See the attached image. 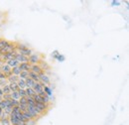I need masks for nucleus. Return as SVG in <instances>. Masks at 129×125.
<instances>
[{
  "mask_svg": "<svg viewBox=\"0 0 129 125\" xmlns=\"http://www.w3.org/2000/svg\"><path fill=\"white\" fill-rule=\"evenodd\" d=\"M38 76H39V78H40V82H42V83H43V84H45V85H48V84H50V82H51L50 77H49V76L46 74V73H45V72L40 73Z\"/></svg>",
  "mask_w": 129,
  "mask_h": 125,
  "instance_id": "obj_1",
  "label": "nucleus"
},
{
  "mask_svg": "<svg viewBox=\"0 0 129 125\" xmlns=\"http://www.w3.org/2000/svg\"><path fill=\"white\" fill-rule=\"evenodd\" d=\"M41 60H42V59L40 58V55H39V54H32L30 57H28V62H29L31 66H32V65H38Z\"/></svg>",
  "mask_w": 129,
  "mask_h": 125,
  "instance_id": "obj_2",
  "label": "nucleus"
},
{
  "mask_svg": "<svg viewBox=\"0 0 129 125\" xmlns=\"http://www.w3.org/2000/svg\"><path fill=\"white\" fill-rule=\"evenodd\" d=\"M43 85H45V84H43L42 82H35L34 85H33V87H32L33 90L35 91V93L39 94V95H41L42 93H44Z\"/></svg>",
  "mask_w": 129,
  "mask_h": 125,
  "instance_id": "obj_3",
  "label": "nucleus"
},
{
  "mask_svg": "<svg viewBox=\"0 0 129 125\" xmlns=\"http://www.w3.org/2000/svg\"><path fill=\"white\" fill-rule=\"evenodd\" d=\"M0 69H1V73H3L6 77H8V76L11 75V68H10L6 62H4Z\"/></svg>",
  "mask_w": 129,
  "mask_h": 125,
  "instance_id": "obj_4",
  "label": "nucleus"
},
{
  "mask_svg": "<svg viewBox=\"0 0 129 125\" xmlns=\"http://www.w3.org/2000/svg\"><path fill=\"white\" fill-rule=\"evenodd\" d=\"M14 59H15L19 64H22V62H28V58L25 57V56H23V55H21V54H19L18 52L16 53V55L14 56Z\"/></svg>",
  "mask_w": 129,
  "mask_h": 125,
  "instance_id": "obj_5",
  "label": "nucleus"
},
{
  "mask_svg": "<svg viewBox=\"0 0 129 125\" xmlns=\"http://www.w3.org/2000/svg\"><path fill=\"white\" fill-rule=\"evenodd\" d=\"M33 51H32V49H30V48H25V49H23V50H21V51H19L18 53L19 54H21V55H23V56H25V57H30L31 55H32L33 53H32Z\"/></svg>",
  "mask_w": 129,
  "mask_h": 125,
  "instance_id": "obj_6",
  "label": "nucleus"
},
{
  "mask_svg": "<svg viewBox=\"0 0 129 125\" xmlns=\"http://www.w3.org/2000/svg\"><path fill=\"white\" fill-rule=\"evenodd\" d=\"M19 69L21 70V72L25 71V72H29L30 69H31V65L29 62H22V64H19Z\"/></svg>",
  "mask_w": 129,
  "mask_h": 125,
  "instance_id": "obj_7",
  "label": "nucleus"
},
{
  "mask_svg": "<svg viewBox=\"0 0 129 125\" xmlns=\"http://www.w3.org/2000/svg\"><path fill=\"white\" fill-rule=\"evenodd\" d=\"M28 78H30L31 79H33L35 82H40V78H39V76L35 73H33L31 71H29L28 73Z\"/></svg>",
  "mask_w": 129,
  "mask_h": 125,
  "instance_id": "obj_8",
  "label": "nucleus"
},
{
  "mask_svg": "<svg viewBox=\"0 0 129 125\" xmlns=\"http://www.w3.org/2000/svg\"><path fill=\"white\" fill-rule=\"evenodd\" d=\"M30 71L33 72V73H35V74H37V75H39L40 73H42V72H43L39 65H32V66H31Z\"/></svg>",
  "mask_w": 129,
  "mask_h": 125,
  "instance_id": "obj_9",
  "label": "nucleus"
},
{
  "mask_svg": "<svg viewBox=\"0 0 129 125\" xmlns=\"http://www.w3.org/2000/svg\"><path fill=\"white\" fill-rule=\"evenodd\" d=\"M5 62H6V64H7V65H8V66L11 68V69H12V68H15V67H18V66H19V62H17V61L15 60V59H14V58H13V59H10V60H8V61H6Z\"/></svg>",
  "mask_w": 129,
  "mask_h": 125,
  "instance_id": "obj_10",
  "label": "nucleus"
},
{
  "mask_svg": "<svg viewBox=\"0 0 129 125\" xmlns=\"http://www.w3.org/2000/svg\"><path fill=\"white\" fill-rule=\"evenodd\" d=\"M7 81H8V83H13V82H15V83H17V81H18V79H19V78L17 77V76H14V75H10V76H8L7 77Z\"/></svg>",
  "mask_w": 129,
  "mask_h": 125,
  "instance_id": "obj_11",
  "label": "nucleus"
},
{
  "mask_svg": "<svg viewBox=\"0 0 129 125\" xmlns=\"http://www.w3.org/2000/svg\"><path fill=\"white\" fill-rule=\"evenodd\" d=\"M43 88H44V92L47 94L49 97H51L53 95V90L49 85H43Z\"/></svg>",
  "mask_w": 129,
  "mask_h": 125,
  "instance_id": "obj_12",
  "label": "nucleus"
},
{
  "mask_svg": "<svg viewBox=\"0 0 129 125\" xmlns=\"http://www.w3.org/2000/svg\"><path fill=\"white\" fill-rule=\"evenodd\" d=\"M8 86H9V88H10L11 92L17 91V90L19 89V86H18V84H17V83H15V82H13V83H8Z\"/></svg>",
  "mask_w": 129,
  "mask_h": 125,
  "instance_id": "obj_13",
  "label": "nucleus"
},
{
  "mask_svg": "<svg viewBox=\"0 0 129 125\" xmlns=\"http://www.w3.org/2000/svg\"><path fill=\"white\" fill-rule=\"evenodd\" d=\"M25 92H26V96H31V97H33L36 94L35 91L33 90V88H31V87H26L25 88Z\"/></svg>",
  "mask_w": 129,
  "mask_h": 125,
  "instance_id": "obj_14",
  "label": "nucleus"
},
{
  "mask_svg": "<svg viewBox=\"0 0 129 125\" xmlns=\"http://www.w3.org/2000/svg\"><path fill=\"white\" fill-rule=\"evenodd\" d=\"M25 83H26V87H31L32 88L34 83H35V81L33 79H31L30 78H27L25 79Z\"/></svg>",
  "mask_w": 129,
  "mask_h": 125,
  "instance_id": "obj_15",
  "label": "nucleus"
},
{
  "mask_svg": "<svg viewBox=\"0 0 129 125\" xmlns=\"http://www.w3.org/2000/svg\"><path fill=\"white\" fill-rule=\"evenodd\" d=\"M17 84H18L19 88H22V89H25L26 88V83H25V80L24 79L19 78L18 81H17Z\"/></svg>",
  "mask_w": 129,
  "mask_h": 125,
  "instance_id": "obj_16",
  "label": "nucleus"
},
{
  "mask_svg": "<svg viewBox=\"0 0 129 125\" xmlns=\"http://www.w3.org/2000/svg\"><path fill=\"white\" fill-rule=\"evenodd\" d=\"M11 74H12V75H14V76H17V77H19V75L21 74V70L19 69V67L12 68V69H11Z\"/></svg>",
  "mask_w": 129,
  "mask_h": 125,
  "instance_id": "obj_17",
  "label": "nucleus"
},
{
  "mask_svg": "<svg viewBox=\"0 0 129 125\" xmlns=\"http://www.w3.org/2000/svg\"><path fill=\"white\" fill-rule=\"evenodd\" d=\"M22 115L27 119V120H30V119H34L32 116V114L28 111V110H26V111H24V112H22Z\"/></svg>",
  "mask_w": 129,
  "mask_h": 125,
  "instance_id": "obj_18",
  "label": "nucleus"
},
{
  "mask_svg": "<svg viewBox=\"0 0 129 125\" xmlns=\"http://www.w3.org/2000/svg\"><path fill=\"white\" fill-rule=\"evenodd\" d=\"M28 73H29V72H25V71H23V72H21V74L19 75V77H18V78L25 80L26 78H28Z\"/></svg>",
  "mask_w": 129,
  "mask_h": 125,
  "instance_id": "obj_19",
  "label": "nucleus"
},
{
  "mask_svg": "<svg viewBox=\"0 0 129 125\" xmlns=\"http://www.w3.org/2000/svg\"><path fill=\"white\" fill-rule=\"evenodd\" d=\"M1 89H2V92H3V94L11 93V90H10V88H9L8 84H7V85H5V86H3V87H1Z\"/></svg>",
  "mask_w": 129,
  "mask_h": 125,
  "instance_id": "obj_20",
  "label": "nucleus"
},
{
  "mask_svg": "<svg viewBox=\"0 0 129 125\" xmlns=\"http://www.w3.org/2000/svg\"><path fill=\"white\" fill-rule=\"evenodd\" d=\"M11 99H14V100H19L20 99V96L17 91H14V92H11Z\"/></svg>",
  "mask_w": 129,
  "mask_h": 125,
  "instance_id": "obj_21",
  "label": "nucleus"
},
{
  "mask_svg": "<svg viewBox=\"0 0 129 125\" xmlns=\"http://www.w3.org/2000/svg\"><path fill=\"white\" fill-rule=\"evenodd\" d=\"M19 104L27 106L28 104H27V99H26V97H20V99H19Z\"/></svg>",
  "mask_w": 129,
  "mask_h": 125,
  "instance_id": "obj_22",
  "label": "nucleus"
},
{
  "mask_svg": "<svg viewBox=\"0 0 129 125\" xmlns=\"http://www.w3.org/2000/svg\"><path fill=\"white\" fill-rule=\"evenodd\" d=\"M17 92L19 94L20 97H26V92H25V89H22V88H19L17 90Z\"/></svg>",
  "mask_w": 129,
  "mask_h": 125,
  "instance_id": "obj_23",
  "label": "nucleus"
},
{
  "mask_svg": "<svg viewBox=\"0 0 129 125\" xmlns=\"http://www.w3.org/2000/svg\"><path fill=\"white\" fill-rule=\"evenodd\" d=\"M8 84V81H7V78H2L0 79V87H3L5 85Z\"/></svg>",
  "mask_w": 129,
  "mask_h": 125,
  "instance_id": "obj_24",
  "label": "nucleus"
},
{
  "mask_svg": "<svg viewBox=\"0 0 129 125\" xmlns=\"http://www.w3.org/2000/svg\"><path fill=\"white\" fill-rule=\"evenodd\" d=\"M8 42H9V41H7V40H5V39H3V38H0V49L4 47Z\"/></svg>",
  "mask_w": 129,
  "mask_h": 125,
  "instance_id": "obj_25",
  "label": "nucleus"
},
{
  "mask_svg": "<svg viewBox=\"0 0 129 125\" xmlns=\"http://www.w3.org/2000/svg\"><path fill=\"white\" fill-rule=\"evenodd\" d=\"M0 123H1V125H11V124H10L9 119H8V117H7V118H5V119L0 120Z\"/></svg>",
  "mask_w": 129,
  "mask_h": 125,
  "instance_id": "obj_26",
  "label": "nucleus"
},
{
  "mask_svg": "<svg viewBox=\"0 0 129 125\" xmlns=\"http://www.w3.org/2000/svg\"><path fill=\"white\" fill-rule=\"evenodd\" d=\"M58 62H64V60H66V57H64V55H62V54H60L59 56H58V58L56 59Z\"/></svg>",
  "mask_w": 129,
  "mask_h": 125,
  "instance_id": "obj_27",
  "label": "nucleus"
},
{
  "mask_svg": "<svg viewBox=\"0 0 129 125\" xmlns=\"http://www.w3.org/2000/svg\"><path fill=\"white\" fill-rule=\"evenodd\" d=\"M12 108H13V107H6L3 111H4V113H5L7 116H9V115L11 114V112H12Z\"/></svg>",
  "mask_w": 129,
  "mask_h": 125,
  "instance_id": "obj_28",
  "label": "nucleus"
},
{
  "mask_svg": "<svg viewBox=\"0 0 129 125\" xmlns=\"http://www.w3.org/2000/svg\"><path fill=\"white\" fill-rule=\"evenodd\" d=\"M7 107V103H6V100H3L2 99V101L0 102V108L2 110H4L5 108Z\"/></svg>",
  "mask_w": 129,
  "mask_h": 125,
  "instance_id": "obj_29",
  "label": "nucleus"
},
{
  "mask_svg": "<svg viewBox=\"0 0 129 125\" xmlns=\"http://www.w3.org/2000/svg\"><path fill=\"white\" fill-rule=\"evenodd\" d=\"M37 119H30V120H28L27 122H26V125H36L37 124Z\"/></svg>",
  "mask_w": 129,
  "mask_h": 125,
  "instance_id": "obj_30",
  "label": "nucleus"
},
{
  "mask_svg": "<svg viewBox=\"0 0 129 125\" xmlns=\"http://www.w3.org/2000/svg\"><path fill=\"white\" fill-rule=\"evenodd\" d=\"M2 99L3 100H9L11 99V93H5L2 95Z\"/></svg>",
  "mask_w": 129,
  "mask_h": 125,
  "instance_id": "obj_31",
  "label": "nucleus"
},
{
  "mask_svg": "<svg viewBox=\"0 0 129 125\" xmlns=\"http://www.w3.org/2000/svg\"><path fill=\"white\" fill-rule=\"evenodd\" d=\"M59 55H60L59 51H57V50H56V51H54V52H53V54H52V57H53V59H55V60H56V59L58 58V56H59Z\"/></svg>",
  "mask_w": 129,
  "mask_h": 125,
  "instance_id": "obj_32",
  "label": "nucleus"
},
{
  "mask_svg": "<svg viewBox=\"0 0 129 125\" xmlns=\"http://www.w3.org/2000/svg\"><path fill=\"white\" fill-rule=\"evenodd\" d=\"M11 102H12V104H13V107H14V106H19V100L11 99Z\"/></svg>",
  "mask_w": 129,
  "mask_h": 125,
  "instance_id": "obj_33",
  "label": "nucleus"
},
{
  "mask_svg": "<svg viewBox=\"0 0 129 125\" xmlns=\"http://www.w3.org/2000/svg\"><path fill=\"white\" fill-rule=\"evenodd\" d=\"M119 5H120V2L119 1H115L114 0V1L111 2V6H119Z\"/></svg>",
  "mask_w": 129,
  "mask_h": 125,
  "instance_id": "obj_34",
  "label": "nucleus"
},
{
  "mask_svg": "<svg viewBox=\"0 0 129 125\" xmlns=\"http://www.w3.org/2000/svg\"><path fill=\"white\" fill-rule=\"evenodd\" d=\"M7 78V77H6L3 73H1V72H0V79H2V78Z\"/></svg>",
  "mask_w": 129,
  "mask_h": 125,
  "instance_id": "obj_35",
  "label": "nucleus"
},
{
  "mask_svg": "<svg viewBox=\"0 0 129 125\" xmlns=\"http://www.w3.org/2000/svg\"><path fill=\"white\" fill-rule=\"evenodd\" d=\"M17 125H26V122H22V121H19Z\"/></svg>",
  "mask_w": 129,
  "mask_h": 125,
  "instance_id": "obj_36",
  "label": "nucleus"
},
{
  "mask_svg": "<svg viewBox=\"0 0 129 125\" xmlns=\"http://www.w3.org/2000/svg\"><path fill=\"white\" fill-rule=\"evenodd\" d=\"M4 62H3V61H2V60H0V68H1V67H2V65H3V64H4Z\"/></svg>",
  "mask_w": 129,
  "mask_h": 125,
  "instance_id": "obj_37",
  "label": "nucleus"
},
{
  "mask_svg": "<svg viewBox=\"0 0 129 125\" xmlns=\"http://www.w3.org/2000/svg\"><path fill=\"white\" fill-rule=\"evenodd\" d=\"M2 95H3V92H2V89L0 87V97H2Z\"/></svg>",
  "mask_w": 129,
  "mask_h": 125,
  "instance_id": "obj_38",
  "label": "nucleus"
},
{
  "mask_svg": "<svg viewBox=\"0 0 129 125\" xmlns=\"http://www.w3.org/2000/svg\"><path fill=\"white\" fill-rule=\"evenodd\" d=\"M2 112H3V110L0 108V115H1V113H2Z\"/></svg>",
  "mask_w": 129,
  "mask_h": 125,
  "instance_id": "obj_39",
  "label": "nucleus"
},
{
  "mask_svg": "<svg viewBox=\"0 0 129 125\" xmlns=\"http://www.w3.org/2000/svg\"><path fill=\"white\" fill-rule=\"evenodd\" d=\"M1 101H2V97H0V102H1Z\"/></svg>",
  "mask_w": 129,
  "mask_h": 125,
  "instance_id": "obj_40",
  "label": "nucleus"
},
{
  "mask_svg": "<svg viewBox=\"0 0 129 125\" xmlns=\"http://www.w3.org/2000/svg\"><path fill=\"white\" fill-rule=\"evenodd\" d=\"M0 72H1V69H0Z\"/></svg>",
  "mask_w": 129,
  "mask_h": 125,
  "instance_id": "obj_41",
  "label": "nucleus"
}]
</instances>
